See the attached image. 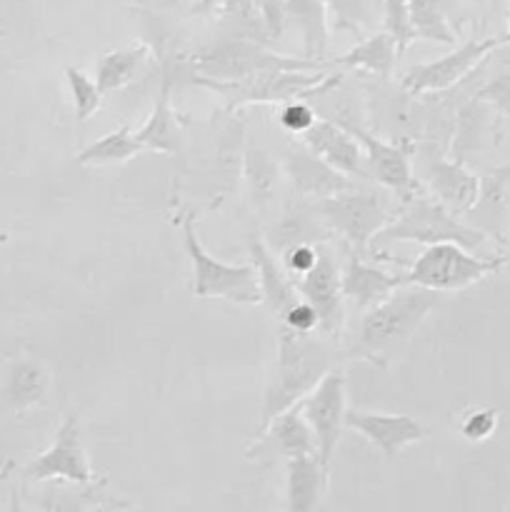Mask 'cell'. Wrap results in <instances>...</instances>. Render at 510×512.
Wrapping results in <instances>:
<instances>
[{"mask_svg": "<svg viewBox=\"0 0 510 512\" xmlns=\"http://www.w3.org/2000/svg\"><path fill=\"white\" fill-rule=\"evenodd\" d=\"M328 373H333V350L318 335H300L278 325V358L273 383L265 393L260 430L275 415L303 403Z\"/></svg>", "mask_w": 510, "mask_h": 512, "instance_id": "1", "label": "cell"}, {"mask_svg": "<svg viewBox=\"0 0 510 512\" xmlns=\"http://www.w3.org/2000/svg\"><path fill=\"white\" fill-rule=\"evenodd\" d=\"M435 300H438V293L415 288V285H403L385 303L368 310L360 320L355 358L383 365L398 345L408 343L418 333L425 315L433 310Z\"/></svg>", "mask_w": 510, "mask_h": 512, "instance_id": "2", "label": "cell"}, {"mask_svg": "<svg viewBox=\"0 0 510 512\" xmlns=\"http://www.w3.org/2000/svg\"><path fill=\"white\" fill-rule=\"evenodd\" d=\"M488 235L475 230L473 225L463 223L458 215L450 213L445 205H440L435 198H418L415 195L410 203L395 213V218L375 235V248H385L390 243H415V245H440L455 243L460 248L483 250L488 245Z\"/></svg>", "mask_w": 510, "mask_h": 512, "instance_id": "3", "label": "cell"}, {"mask_svg": "<svg viewBox=\"0 0 510 512\" xmlns=\"http://www.w3.org/2000/svg\"><path fill=\"white\" fill-rule=\"evenodd\" d=\"M180 230H183V243L188 250L190 265H193V295L195 298H220L238 305L263 303L260 293V278L255 265H228L220 263L218 258L208 253L200 245L198 233H195V218L183 213L178 218Z\"/></svg>", "mask_w": 510, "mask_h": 512, "instance_id": "4", "label": "cell"}, {"mask_svg": "<svg viewBox=\"0 0 510 512\" xmlns=\"http://www.w3.org/2000/svg\"><path fill=\"white\" fill-rule=\"evenodd\" d=\"M505 265L503 255L495 258H480L470 250L455 243H440L425 248L418 258L410 263L405 273V283L415 288L430 290V293H450V290H465L480 283L488 275L498 273Z\"/></svg>", "mask_w": 510, "mask_h": 512, "instance_id": "5", "label": "cell"}, {"mask_svg": "<svg viewBox=\"0 0 510 512\" xmlns=\"http://www.w3.org/2000/svg\"><path fill=\"white\" fill-rule=\"evenodd\" d=\"M190 63L200 70L198 80L233 83V80H245L250 75L270 73V70H313L315 65H320V60L283 58L255 43L225 40V43H215L193 53Z\"/></svg>", "mask_w": 510, "mask_h": 512, "instance_id": "6", "label": "cell"}, {"mask_svg": "<svg viewBox=\"0 0 510 512\" xmlns=\"http://www.w3.org/2000/svg\"><path fill=\"white\" fill-rule=\"evenodd\" d=\"M395 213L388 208V200L360 188L318 200V208H315L320 223L343 235L348 245H353L355 255H363L373 245L375 235L395 218Z\"/></svg>", "mask_w": 510, "mask_h": 512, "instance_id": "7", "label": "cell"}, {"mask_svg": "<svg viewBox=\"0 0 510 512\" xmlns=\"http://www.w3.org/2000/svg\"><path fill=\"white\" fill-rule=\"evenodd\" d=\"M340 80L338 73H310V70H270V73L250 75L233 83H213L198 80L208 88L218 90L230 105L245 103H293L300 95H318L333 88Z\"/></svg>", "mask_w": 510, "mask_h": 512, "instance_id": "8", "label": "cell"}, {"mask_svg": "<svg viewBox=\"0 0 510 512\" xmlns=\"http://www.w3.org/2000/svg\"><path fill=\"white\" fill-rule=\"evenodd\" d=\"M23 478L30 483H73L85 488L95 483L93 468L80 440L78 415H68L63 420L53 445L25 465Z\"/></svg>", "mask_w": 510, "mask_h": 512, "instance_id": "9", "label": "cell"}, {"mask_svg": "<svg viewBox=\"0 0 510 512\" xmlns=\"http://www.w3.org/2000/svg\"><path fill=\"white\" fill-rule=\"evenodd\" d=\"M505 43H508L505 35H500V38H473L468 43L458 45L455 50H450V53L430 60V63L413 65L403 75V90L410 95H425L453 88L460 80L468 78L495 48Z\"/></svg>", "mask_w": 510, "mask_h": 512, "instance_id": "10", "label": "cell"}, {"mask_svg": "<svg viewBox=\"0 0 510 512\" xmlns=\"http://www.w3.org/2000/svg\"><path fill=\"white\" fill-rule=\"evenodd\" d=\"M305 423L310 425L315 435V445H318V463L325 475H330V463L338 450L340 435L345 428V415H348V405H345V380L338 370L325 375L318 383V388L300 403Z\"/></svg>", "mask_w": 510, "mask_h": 512, "instance_id": "11", "label": "cell"}, {"mask_svg": "<svg viewBox=\"0 0 510 512\" xmlns=\"http://www.w3.org/2000/svg\"><path fill=\"white\" fill-rule=\"evenodd\" d=\"M363 148L365 165H368L370 180L383 185L385 190L395 195L400 203H410L418 195V183L413 175V163L410 155L413 148L408 143H388V140L378 138V135L368 133L363 128H355L350 123H340Z\"/></svg>", "mask_w": 510, "mask_h": 512, "instance_id": "12", "label": "cell"}, {"mask_svg": "<svg viewBox=\"0 0 510 512\" xmlns=\"http://www.w3.org/2000/svg\"><path fill=\"white\" fill-rule=\"evenodd\" d=\"M300 298L315 310L320 323V335L335 338L343 325V285H340V268L330 248H320L318 265L295 280Z\"/></svg>", "mask_w": 510, "mask_h": 512, "instance_id": "13", "label": "cell"}, {"mask_svg": "<svg viewBox=\"0 0 510 512\" xmlns=\"http://www.w3.org/2000/svg\"><path fill=\"white\" fill-rule=\"evenodd\" d=\"M345 428L363 435L388 460L398 458L405 448H410V445L420 443L425 438V425L420 420L410 418V415L348 410V415H345Z\"/></svg>", "mask_w": 510, "mask_h": 512, "instance_id": "14", "label": "cell"}, {"mask_svg": "<svg viewBox=\"0 0 510 512\" xmlns=\"http://www.w3.org/2000/svg\"><path fill=\"white\" fill-rule=\"evenodd\" d=\"M303 145L315 155V158H320L325 165H330L333 170L343 173L345 178L363 180V183L370 180L363 148H360L358 140H355L340 123L318 120V123L303 135Z\"/></svg>", "mask_w": 510, "mask_h": 512, "instance_id": "15", "label": "cell"}, {"mask_svg": "<svg viewBox=\"0 0 510 512\" xmlns=\"http://www.w3.org/2000/svg\"><path fill=\"white\" fill-rule=\"evenodd\" d=\"M468 225L493 240H503L510 223V165L488 170L480 178V193L473 208L465 213Z\"/></svg>", "mask_w": 510, "mask_h": 512, "instance_id": "16", "label": "cell"}, {"mask_svg": "<svg viewBox=\"0 0 510 512\" xmlns=\"http://www.w3.org/2000/svg\"><path fill=\"white\" fill-rule=\"evenodd\" d=\"M340 285H343V298H348L355 305V310L368 313L408 283H405V275L388 273V270L375 268V265L353 255L348 265L340 270Z\"/></svg>", "mask_w": 510, "mask_h": 512, "instance_id": "17", "label": "cell"}, {"mask_svg": "<svg viewBox=\"0 0 510 512\" xmlns=\"http://www.w3.org/2000/svg\"><path fill=\"white\" fill-rule=\"evenodd\" d=\"M425 183L440 205L453 215H465L480 193V178L470 173L460 160H433L425 168Z\"/></svg>", "mask_w": 510, "mask_h": 512, "instance_id": "18", "label": "cell"}, {"mask_svg": "<svg viewBox=\"0 0 510 512\" xmlns=\"http://www.w3.org/2000/svg\"><path fill=\"white\" fill-rule=\"evenodd\" d=\"M285 168H288L290 178H293L298 193L308 195L315 200H328L340 193L353 190V180L345 178L343 173L325 165L323 160L315 158L308 148H290L285 155Z\"/></svg>", "mask_w": 510, "mask_h": 512, "instance_id": "19", "label": "cell"}, {"mask_svg": "<svg viewBox=\"0 0 510 512\" xmlns=\"http://www.w3.org/2000/svg\"><path fill=\"white\" fill-rule=\"evenodd\" d=\"M250 255H253V265L255 270H258L263 303L268 305L270 315H273L275 320H280L285 310L293 308L300 300L298 288H295L290 275L285 273L283 265L278 263L273 250H268V245H265L263 240L250 238Z\"/></svg>", "mask_w": 510, "mask_h": 512, "instance_id": "20", "label": "cell"}, {"mask_svg": "<svg viewBox=\"0 0 510 512\" xmlns=\"http://www.w3.org/2000/svg\"><path fill=\"white\" fill-rule=\"evenodd\" d=\"M258 440H268L278 448V453L283 455L285 463L293 458H308V455H315L318 458V445H315V435L310 430V425L305 423L303 410H300V403L293 405L285 413L275 415L265 430H260Z\"/></svg>", "mask_w": 510, "mask_h": 512, "instance_id": "21", "label": "cell"}, {"mask_svg": "<svg viewBox=\"0 0 510 512\" xmlns=\"http://www.w3.org/2000/svg\"><path fill=\"white\" fill-rule=\"evenodd\" d=\"M288 485H285V512H315L320 495L328 485V475L320 468L318 458L288 460Z\"/></svg>", "mask_w": 510, "mask_h": 512, "instance_id": "22", "label": "cell"}, {"mask_svg": "<svg viewBox=\"0 0 510 512\" xmlns=\"http://www.w3.org/2000/svg\"><path fill=\"white\" fill-rule=\"evenodd\" d=\"M148 58L150 48L145 43L100 53L95 60V85H98L100 95L115 93V90H123L125 85L133 83V78Z\"/></svg>", "mask_w": 510, "mask_h": 512, "instance_id": "23", "label": "cell"}, {"mask_svg": "<svg viewBox=\"0 0 510 512\" xmlns=\"http://www.w3.org/2000/svg\"><path fill=\"white\" fill-rule=\"evenodd\" d=\"M398 45L390 38L385 30L370 35V38L355 43L348 53L338 55L335 60H330V65H338V68H350V70H365V73L380 75V78H388L395 68V60H398Z\"/></svg>", "mask_w": 510, "mask_h": 512, "instance_id": "24", "label": "cell"}, {"mask_svg": "<svg viewBox=\"0 0 510 512\" xmlns=\"http://www.w3.org/2000/svg\"><path fill=\"white\" fill-rule=\"evenodd\" d=\"M328 8L325 0H285V18L300 30L308 58L320 60L328 48Z\"/></svg>", "mask_w": 510, "mask_h": 512, "instance_id": "25", "label": "cell"}, {"mask_svg": "<svg viewBox=\"0 0 510 512\" xmlns=\"http://www.w3.org/2000/svg\"><path fill=\"white\" fill-rule=\"evenodd\" d=\"M143 143L138 140V133L130 128L113 130V133L103 135L95 143L85 145L78 155L75 163L78 165H118L128 163L135 155L143 153Z\"/></svg>", "mask_w": 510, "mask_h": 512, "instance_id": "26", "label": "cell"}, {"mask_svg": "<svg viewBox=\"0 0 510 512\" xmlns=\"http://www.w3.org/2000/svg\"><path fill=\"white\" fill-rule=\"evenodd\" d=\"M138 133V140L143 143L145 150H158V153H175L178 148V118H175L173 108L168 100V83H163L160 98L155 103L153 113L148 115Z\"/></svg>", "mask_w": 510, "mask_h": 512, "instance_id": "27", "label": "cell"}, {"mask_svg": "<svg viewBox=\"0 0 510 512\" xmlns=\"http://www.w3.org/2000/svg\"><path fill=\"white\" fill-rule=\"evenodd\" d=\"M48 390V373L38 363L20 360L10 368L8 383H5V400L13 410H28L43 400Z\"/></svg>", "mask_w": 510, "mask_h": 512, "instance_id": "28", "label": "cell"}, {"mask_svg": "<svg viewBox=\"0 0 510 512\" xmlns=\"http://www.w3.org/2000/svg\"><path fill=\"white\" fill-rule=\"evenodd\" d=\"M65 83H68L70 95H73V110H75V120L78 123H85L90 115H95V110L100 108V90L95 85L93 78L83 73L80 68H73V65H65L63 68Z\"/></svg>", "mask_w": 510, "mask_h": 512, "instance_id": "29", "label": "cell"}, {"mask_svg": "<svg viewBox=\"0 0 510 512\" xmlns=\"http://www.w3.org/2000/svg\"><path fill=\"white\" fill-rule=\"evenodd\" d=\"M383 30L395 40L398 53H405L413 43V25H410L408 0H385L383 10Z\"/></svg>", "mask_w": 510, "mask_h": 512, "instance_id": "30", "label": "cell"}, {"mask_svg": "<svg viewBox=\"0 0 510 512\" xmlns=\"http://www.w3.org/2000/svg\"><path fill=\"white\" fill-rule=\"evenodd\" d=\"M318 255H320V245L313 243H298L293 248L283 250L280 255V265H283L285 273L290 275V280H300L303 275H308L310 270L318 265Z\"/></svg>", "mask_w": 510, "mask_h": 512, "instance_id": "31", "label": "cell"}, {"mask_svg": "<svg viewBox=\"0 0 510 512\" xmlns=\"http://www.w3.org/2000/svg\"><path fill=\"white\" fill-rule=\"evenodd\" d=\"M278 123L280 128H285L288 133L305 135L315 123H318V118H315V110L310 108L308 103H303V100H293V103L283 105V110L278 113Z\"/></svg>", "mask_w": 510, "mask_h": 512, "instance_id": "32", "label": "cell"}, {"mask_svg": "<svg viewBox=\"0 0 510 512\" xmlns=\"http://www.w3.org/2000/svg\"><path fill=\"white\" fill-rule=\"evenodd\" d=\"M275 325H280V328H288V330H293V333H300V335H313L320 330L318 315H315V310L310 308L303 298H300L293 308L285 310L283 318L275 320Z\"/></svg>", "mask_w": 510, "mask_h": 512, "instance_id": "33", "label": "cell"}, {"mask_svg": "<svg viewBox=\"0 0 510 512\" xmlns=\"http://www.w3.org/2000/svg\"><path fill=\"white\" fill-rule=\"evenodd\" d=\"M495 428H498V410L483 408L475 410V413H470L468 418L463 420L460 433H463V438L470 440V443H483V440H488L490 435L495 433Z\"/></svg>", "mask_w": 510, "mask_h": 512, "instance_id": "34", "label": "cell"}, {"mask_svg": "<svg viewBox=\"0 0 510 512\" xmlns=\"http://www.w3.org/2000/svg\"><path fill=\"white\" fill-rule=\"evenodd\" d=\"M475 100H480V103L485 105H493L500 113L510 115V73L498 75L493 83H488L483 90H478Z\"/></svg>", "mask_w": 510, "mask_h": 512, "instance_id": "35", "label": "cell"}, {"mask_svg": "<svg viewBox=\"0 0 510 512\" xmlns=\"http://www.w3.org/2000/svg\"><path fill=\"white\" fill-rule=\"evenodd\" d=\"M265 33L270 38H280L285 30V0H255Z\"/></svg>", "mask_w": 510, "mask_h": 512, "instance_id": "36", "label": "cell"}, {"mask_svg": "<svg viewBox=\"0 0 510 512\" xmlns=\"http://www.w3.org/2000/svg\"><path fill=\"white\" fill-rule=\"evenodd\" d=\"M43 512H85L83 495H75L65 488H50L40 500Z\"/></svg>", "mask_w": 510, "mask_h": 512, "instance_id": "37", "label": "cell"}, {"mask_svg": "<svg viewBox=\"0 0 510 512\" xmlns=\"http://www.w3.org/2000/svg\"><path fill=\"white\" fill-rule=\"evenodd\" d=\"M8 512H25V508H23V500H20V493H18V490H13V493H10V505H8Z\"/></svg>", "mask_w": 510, "mask_h": 512, "instance_id": "38", "label": "cell"}, {"mask_svg": "<svg viewBox=\"0 0 510 512\" xmlns=\"http://www.w3.org/2000/svg\"><path fill=\"white\" fill-rule=\"evenodd\" d=\"M260 158H263V155H260V153H255V173H260V170H263V168H260ZM255 183H258V190H268V188H265V185H263V180H255Z\"/></svg>", "mask_w": 510, "mask_h": 512, "instance_id": "39", "label": "cell"}, {"mask_svg": "<svg viewBox=\"0 0 510 512\" xmlns=\"http://www.w3.org/2000/svg\"><path fill=\"white\" fill-rule=\"evenodd\" d=\"M505 40H508V43H510V33H508V35H505Z\"/></svg>", "mask_w": 510, "mask_h": 512, "instance_id": "40", "label": "cell"}, {"mask_svg": "<svg viewBox=\"0 0 510 512\" xmlns=\"http://www.w3.org/2000/svg\"><path fill=\"white\" fill-rule=\"evenodd\" d=\"M3 35H5V33H3V30H0V38H3Z\"/></svg>", "mask_w": 510, "mask_h": 512, "instance_id": "41", "label": "cell"}, {"mask_svg": "<svg viewBox=\"0 0 510 512\" xmlns=\"http://www.w3.org/2000/svg\"><path fill=\"white\" fill-rule=\"evenodd\" d=\"M478 3H485V0H478Z\"/></svg>", "mask_w": 510, "mask_h": 512, "instance_id": "42", "label": "cell"}]
</instances>
